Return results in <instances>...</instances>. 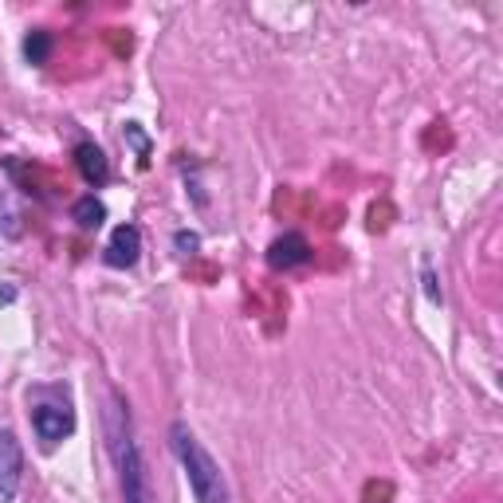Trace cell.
Returning a JSON list of instances; mask_svg holds the SVG:
<instances>
[{
    "label": "cell",
    "instance_id": "cell-1",
    "mask_svg": "<svg viewBox=\"0 0 503 503\" xmlns=\"http://www.w3.org/2000/svg\"><path fill=\"white\" fill-rule=\"evenodd\" d=\"M169 441H174V453L181 456V468H185V476H189L193 499L197 503H229V488H224L220 464L205 453V445L193 436L185 421H177L174 429H169Z\"/></svg>",
    "mask_w": 503,
    "mask_h": 503
},
{
    "label": "cell",
    "instance_id": "cell-2",
    "mask_svg": "<svg viewBox=\"0 0 503 503\" xmlns=\"http://www.w3.org/2000/svg\"><path fill=\"white\" fill-rule=\"evenodd\" d=\"M111 448L119 460V480H122V503H146V472H142V456H138L134 433H130V413L119 398H111Z\"/></svg>",
    "mask_w": 503,
    "mask_h": 503
},
{
    "label": "cell",
    "instance_id": "cell-3",
    "mask_svg": "<svg viewBox=\"0 0 503 503\" xmlns=\"http://www.w3.org/2000/svg\"><path fill=\"white\" fill-rule=\"evenodd\" d=\"M20 472H24V453L13 429L0 433V503H8L20 488Z\"/></svg>",
    "mask_w": 503,
    "mask_h": 503
},
{
    "label": "cell",
    "instance_id": "cell-4",
    "mask_svg": "<svg viewBox=\"0 0 503 503\" xmlns=\"http://www.w3.org/2000/svg\"><path fill=\"white\" fill-rule=\"evenodd\" d=\"M138 256H142V232H138L134 224H119V229L111 232V244H106L103 260L111 267H134Z\"/></svg>",
    "mask_w": 503,
    "mask_h": 503
},
{
    "label": "cell",
    "instance_id": "cell-5",
    "mask_svg": "<svg viewBox=\"0 0 503 503\" xmlns=\"http://www.w3.org/2000/svg\"><path fill=\"white\" fill-rule=\"evenodd\" d=\"M31 425H36L40 441L56 445V441H63V436L75 429V413L63 409V405H40V409L31 413Z\"/></svg>",
    "mask_w": 503,
    "mask_h": 503
},
{
    "label": "cell",
    "instance_id": "cell-6",
    "mask_svg": "<svg viewBox=\"0 0 503 503\" xmlns=\"http://www.w3.org/2000/svg\"><path fill=\"white\" fill-rule=\"evenodd\" d=\"M311 260V244H307L299 232H283L280 240H272V248H267V264L275 267V272H287V267H299Z\"/></svg>",
    "mask_w": 503,
    "mask_h": 503
},
{
    "label": "cell",
    "instance_id": "cell-7",
    "mask_svg": "<svg viewBox=\"0 0 503 503\" xmlns=\"http://www.w3.org/2000/svg\"><path fill=\"white\" fill-rule=\"evenodd\" d=\"M75 166H79V174H83L87 185H106V177H111V162H106V154L94 142L75 146Z\"/></svg>",
    "mask_w": 503,
    "mask_h": 503
},
{
    "label": "cell",
    "instance_id": "cell-8",
    "mask_svg": "<svg viewBox=\"0 0 503 503\" xmlns=\"http://www.w3.org/2000/svg\"><path fill=\"white\" fill-rule=\"evenodd\" d=\"M71 217L79 229H99V224L106 220V205L99 197H83V201H75V209H71Z\"/></svg>",
    "mask_w": 503,
    "mask_h": 503
},
{
    "label": "cell",
    "instance_id": "cell-9",
    "mask_svg": "<svg viewBox=\"0 0 503 503\" xmlns=\"http://www.w3.org/2000/svg\"><path fill=\"white\" fill-rule=\"evenodd\" d=\"M24 56H28V63H48V56H51V36H48L44 28H36L24 40Z\"/></svg>",
    "mask_w": 503,
    "mask_h": 503
},
{
    "label": "cell",
    "instance_id": "cell-10",
    "mask_svg": "<svg viewBox=\"0 0 503 503\" xmlns=\"http://www.w3.org/2000/svg\"><path fill=\"white\" fill-rule=\"evenodd\" d=\"M174 244H177V252H181V256H193V252L201 248V237H197V232H185V229H181L177 237H174Z\"/></svg>",
    "mask_w": 503,
    "mask_h": 503
},
{
    "label": "cell",
    "instance_id": "cell-11",
    "mask_svg": "<svg viewBox=\"0 0 503 503\" xmlns=\"http://www.w3.org/2000/svg\"><path fill=\"white\" fill-rule=\"evenodd\" d=\"M126 138H130V142L138 146V154H149V142H146V138H142V130H138V122H126Z\"/></svg>",
    "mask_w": 503,
    "mask_h": 503
},
{
    "label": "cell",
    "instance_id": "cell-12",
    "mask_svg": "<svg viewBox=\"0 0 503 503\" xmlns=\"http://www.w3.org/2000/svg\"><path fill=\"white\" fill-rule=\"evenodd\" d=\"M425 295H429V303H441V287H436V275L425 267Z\"/></svg>",
    "mask_w": 503,
    "mask_h": 503
}]
</instances>
